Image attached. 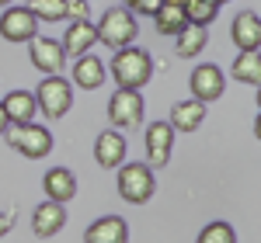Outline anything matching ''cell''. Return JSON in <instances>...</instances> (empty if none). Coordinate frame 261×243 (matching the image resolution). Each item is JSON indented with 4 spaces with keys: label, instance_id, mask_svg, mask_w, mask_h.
Returning <instances> with one entry per match:
<instances>
[{
    "label": "cell",
    "instance_id": "obj_1",
    "mask_svg": "<svg viewBox=\"0 0 261 243\" xmlns=\"http://www.w3.org/2000/svg\"><path fill=\"white\" fill-rule=\"evenodd\" d=\"M112 77H115V83H119L122 90H140V87H146L150 77H153L150 52L146 49H133V45L115 49V56H112Z\"/></svg>",
    "mask_w": 261,
    "mask_h": 243
},
{
    "label": "cell",
    "instance_id": "obj_2",
    "mask_svg": "<svg viewBox=\"0 0 261 243\" xmlns=\"http://www.w3.org/2000/svg\"><path fill=\"white\" fill-rule=\"evenodd\" d=\"M94 32H98L101 45H108V49H125V45L136 42L140 21H136L133 11H125V7H112V11L101 14V21L94 24Z\"/></svg>",
    "mask_w": 261,
    "mask_h": 243
},
{
    "label": "cell",
    "instance_id": "obj_3",
    "mask_svg": "<svg viewBox=\"0 0 261 243\" xmlns=\"http://www.w3.org/2000/svg\"><path fill=\"white\" fill-rule=\"evenodd\" d=\"M4 136L11 142V149H18L21 157H28V160H42V157L53 153V132H49L45 125H39V122L11 125Z\"/></svg>",
    "mask_w": 261,
    "mask_h": 243
},
{
    "label": "cell",
    "instance_id": "obj_4",
    "mask_svg": "<svg viewBox=\"0 0 261 243\" xmlns=\"http://www.w3.org/2000/svg\"><path fill=\"white\" fill-rule=\"evenodd\" d=\"M157 191L153 181V167L146 163H122L119 167V195L129 205H146Z\"/></svg>",
    "mask_w": 261,
    "mask_h": 243
},
{
    "label": "cell",
    "instance_id": "obj_5",
    "mask_svg": "<svg viewBox=\"0 0 261 243\" xmlns=\"http://www.w3.org/2000/svg\"><path fill=\"white\" fill-rule=\"evenodd\" d=\"M35 104L45 118H63L73 104V83L63 77H45L35 90Z\"/></svg>",
    "mask_w": 261,
    "mask_h": 243
},
{
    "label": "cell",
    "instance_id": "obj_6",
    "mask_svg": "<svg viewBox=\"0 0 261 243\" xmlns=\"http://www.w3.org/2000/svg\"><path fill=\"white\" fill-rule=\"evenodd\" d=\"M188 87H192V98L202 104L209 101H220L223 90H226V77H223V70L216 63H199L195 70H192V77H188Z\"/></svg>",
    "mask_w": 261,
    "mask_h": 243
},
{
    "label": "cell",
    "instance_id": "obj_7",
    "mask_svg": "<svg viewBox=\"0 0 261 243\" xmlns=\"http://www.w3.org/2000/svg\"><path fill=\"white\" fill-rule=\"evenodd\" d=\"M108 122L115 129H136L143 122V94L140 90H115L108 101Z\"/></svg>",
    "mask_w": 261,
    "mask_h": 243
},
{
    "label": "cell",
    "instance_id": "obj_8",
    "mask_svg": "<svg viewBox=\"0 0 261 243\" xmlns=\"http://www.w3.org/2000/svg\"><path fill=\"white\" fill-rule=\"evenodd\" d=\"M39 35V21L28 7H7L0 14V39L4 42H32Z\"/></svg>",
    "mask_w": 261,
    "mask_h": 243
},
{
    "label": "cell",
    "instance_id": "obj_9",
    "mask_svg": "<svg viewBox=\"0 0 261 243\" xmlns=\"http://www.w3.org/2000/svg\"><path fill=\"white\" fill-rule=\"evenodd\" d=\"M32 66L45 73V77H60L63 66H66V52L56 39H45V35H35L32 39Z\"/></svg>",
    "mask_w": 261,
    "mask_h": 243
},
{
    "label": "cell",
    "instance_id": "obj_10",
    "mask_svg": "<svg viewBox=\"0 0 261 243\" xmlns=\"http://www.w3.org/2000/svg\"><path fill=\"white\" fill-rule=\"evenodd\" d=\"M171 149H174V129L167 122H153L146 129V167H167L171 163Z\"/></svg>",
    "mask_w": 261,
    "mask_h": 243
},
{
    "label": "cell",
    "instance_id": "obj_11",
    "mask_svg": "<svg viewBox=\"0 0 261 243\" xmlns=\"http://www.w3.org/2000/svg\"><path fill=\"white\" fill-rule=\"evenodd\" d=\"M84 243H129V226L122 216H101L87 226Z\"/></svg>",
    "mask_w": 261,
    "mask_h": 243
},
{
    "label": "cell",
    "instance_id": "obj_12",
    "mask_svg": "<svg viewBox=\"0 0 261 243\" xmlns=\"http://www.w3.org/2000/svg\"><path fill=\"white\" fill-rule=\"evenodd\" d=\"M63 226H66V208H63L60 202H45L35 208V216H32V229H35V236H42V240H49V236H56Z\"/></svg>",
    "mask_w": 261,
    "mask_h": 243
},
{
    "label": "cell",
    "instance_id": "obj_13",
    "mask_svg": "<svg viewBox=\"0 0 261 243\" xmlns=\"http://www.w3.org/2000/svg\"><path fill=\"white\" fill-rule=\"evenodd\" d=\"M94 160L105 170H119L125 163V136L122 132H101L98 142H94Z\"/></svg>",
    "mask_w": 261,
    "mask_h": 243
},
{
    "label": "cell",
    "instance_id": "obj_14",
    "mask_svg": "<svg viewBox=\"0 0 261 243\" xmlns=\"http://www.w3.org/2000/svg\"><path fill=\"white\" fill-rule=\"evenodd\" d=\"M60 45H63L66 56H87V52L98 45V32H94L91 21H73V24L66 28V35H63Z\"/></svg>",
    "mask_w": 261,
    "mask_h": 243
},
{
    "label": "cell",
    "instance_id": "obj_15",
    "mask_svg": "<svg viewBox=\"0 0 261 243\" xmlns=\"http://www.w3.org/2000/svg\"><path fill=\"white\" fill-rule=\"evenodd\" d=\"M230 39H233V45L241 52L244 49H258L261 45V18L254 11H241L233 18V24H230Z\"/></svg>",
    "mask_w": 261,
    "mask_h": 243
},
{
    "label": "cell",
    "instance_id": "obj_16",
    "mask_svg": "<svg viewBox=\"0 0 261 243\" xmlns=\"http://www.w3.org/2000/svg\"><path fill=\"white\" fill-rule=\"evenodd\" d=\"M42 188H45V198H49V202L66 205L77 195V177H73L66 167H53V170L42 177Z\"/></svg>",
    "mask_w": 261,
    "mask_h": 243
},
{
    "label": "cell",
    "instance_id": "obj_17",
    "mask_svg": "<svg viewBox=\"0 0 261 243\" xmlns=\"http://www.w3.org/2000/svg\"><path fill=\"white\" fill-rule=\"evenodd\" d=\"M73 83L81 87V90H98L101 83H105V63L94 56V52H87V56H77L73 63Z\"/></svg>",
    "mask_w": 261,
    "mask_h": 243
},
{
    "label": "cell",
    "instance_id": "obj_18",
    "mask_svg": "<svg viewBox=\"0 0 261 243\" xmlns=\"http://www.w3.org/2000/svg\"><path fill=\"white\" fill-rule=\"evenodd\" d=\"M4 111H7V122L11 125H24V122H35L39 115V104H35V94H28V90H11L7 98H4Z\"/></svg>",
    "mask_w": 261,
    "mask_h": 243
},
{
    "label": "cell",
    "instance_id": "obj_19",
    "mask_svg": "<svg viewBox=\"0 0 261 243\" xmlns=\"http://www.w3.org/2000/svg\"><path fill=\"white\" fill-rule=\"evenodd\" d=\"M202 122H205V104L192 98V101H181V104L171 108V122H167V125H171L174 132H195Z\"/></svg>",
    "mask_w": 261,
    "mask_h": 243
},
{
    "label": "cell",
    "instance_id": "obj_20",
    "mask_svg": "<svg viewBox=\"0 0 261 243\" xmlns=\"http://www.w3.org/2000/svg\"><path fill=\"white\" fill-rule=\"evenodd\" d=\"M205 42H209V32L202 24H185L174 35V49H178L181 59H192V56H199L202 49H205Z\"/></svg>",
    "mask_w": 261,
    "mask_h": 243
},
{
    "label": "cell",
    "instance_id": "obj_21",
    "mask_svg": "<svg viewBox=\"0 0 261 243\" xmlns=\"http://www.w3.org/2000/svg\"><path fill=\"white\" fill-rule=\"evenodd\" d=\"M233 80L247 83V87H258L261 83V52L258 49H244L237 63H233Z\"/></svg>",
    "mask_w": 261,
    "mask_h": 243
},
{
    "label": "cell",
    "instance_id": "obj_22",
    "mask_svg": "<svg viewBox=\"0 0 261 243\" xmlns=\"http://www.w3.org/2000/svg\"><path fill=\"white\" fill-rule=\"evenodd\" d=\"M153 18H157V35H171V39L178 35L185 24H188V18H185V7H174V4H164Z\"/></svg>",
    "mask_w": 261,
    "mask_h": 243
},
{
    "label": "cell",
    "instance_id": "obj_23",
    "mask_svg": "<svg viewBox=\"0 0 261 243\" xmlns=\"http://www.w3.org/2000/svg\"><path fill=\"white\" fill-rule=\"evenodd\" d=\"M24 7L35 21H66V0H28Z\"/></svg>",
    "mask_w": 261,
    "mask_h": 243
},
{
    "label": "cell",
    "instance_id": "obj_24",
    "mask_svg": "<svg viewBox=\"0 0 261 243\" xmlns=\"http://www.w3.org/2000/svg\"><path fill=\"white\" fill-rule=\"evenodd\" d=\"M216 14H220V4L216 0H188L185 4V18H188V24H209V21H216Z\"/></svg>",
    "mask_w": 261,
    "mask_h": 243
},
{
    "label": "cell",
    "instance_id": "obj_25",
    "mask_svg": "<svg viewBox=\"0 0 261 243\" xmlns=\"http://www.w3.org/2000/svg\"><path fill=\"white\" fill-rule=\"evenodd\" d=\"M195 243H237V233H233V226H230V223H209L199 233V240H195Z\"/></svg>",
    "mask_w": 261,
    "mask_h": 243
},
{
    "label": "cell",
    "instance_id": "obj_26",
    "mask_svg": "<svg viewBox=\"0 0 261 243\" xmlns=\"http://www.w3.org/2000/svg\"><path fill=\"white\" fill-rule=\"evenodd\" d=\"M66 18L87 21V18H91V11H87V4H84V0H66Z\"/></svg>",
    "mask_w": 261,
    "mask_h": 243
},
{
    "label": "cell",
    "instance_id": "obj_27",
    "mask_svg": "<svg viewBox=\"0 0 261 243\" xmlns=\"http://www.w3.org/2000/svg\"><path fill=\"white\" fill-rule=\"evenodd\" d=\"M161 7H164V0H136V4H133V14H150V18H153Z\"/></svg>",
    "mask_w": 261,
    "mask_h": 243
},
{
    "label": "cell",
    "instance_id": "obj_28",
    "mask_svg": "<svg viewBox=\"0 0 261 243\" xmlns=\"http://www.w3.org/2000/svg\"><path fill=\"white\" fill-rule=\"evenodd\" d=\"M11 229H14V216H11V212H0V240H4Z\"/></svg>",
    "mask_w": 261,
    "mask_h": 243
},
{
    "label": "cell",
    "instance_id": "obj_29",
    "mask_svg": "<svg viewBox=\"0 0 261 243\" xmlns=\"http://www.w3.org/2000/svg\"><path fill=\"white\" fill-rule=\"evenodd\" d=\"M11 129V122H7V111H4V104H0V136Z\"/></svg>",
    "mask_w": 261,
    "mask_h": 243
},
{
    "label": "cell",
    "instance_id": "obj_30",
    "mask_svg": "<svg viewBox=\"0 0 261 243\" xmlns=\"http://www.w3.org/2000/svg\"><path fill=\"white\" fill-rule=\"evenodd\" d=\"M164 4H174V7H185L188 0H164Z\"/></svg>",
    "mask_w": 261,
    "mask_h": 243
},
{
    "label": "cell",
    "instance_id": "obj_31",
    "mask_svg": "<svg viewBox=\"0 0 261 243\" xmlns=\"http://www.w3.org/2000/svg\"><path fill=\"white\" fill-rule=\"evenodd\" d=\"M122 4H125V11H133V4H136V0H122Z\"/></svg>",
    "mask_w": 261,
    "mask_h": 243
},
{
    "label": "cell",
    "instance_id": "obj_32",
    "mask_svg": "<svg viewBox=\"0 0 261 243\" xmlns=\"http://www.w3.org/2000/svg\"><path fill=\"white\" fill-rule=\"evenodd\" d=\"M0 7H11V0H0Z\"/></svg>",
    "mask_w": 261,
    "mask_h": 243
},
{
    "label": "cell",
    "instance_id": "obj_33",
    "mask_svg": "<svg viewBox=\"0 0 261 243\" xmlns=\"http://www.w3.org/2000/svg\"><path fill=\"white\" fill-rule=\"evenodd\" d=\"M216 4H220V7H223V4H226V0H216Z\"/></svg>",
    "mask_w": 261,
    "mask_h": 243
},
{
    "label": "cell",
    "instance_id": "obj_34",
    "mask_svg": "<svg viewBox=\"0 0 261 243\" xmlns=\"http://www.w3.org/2000/svg\"><path fill=\"white\" fill-rule=\"evenodd\" d=\"M84 4H87V0H84Z\"/></svg>",
    "mask_w": 261,
    "mask_h": 243
}]
</instances>
